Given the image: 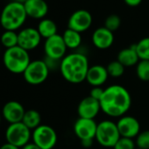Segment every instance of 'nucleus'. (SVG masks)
I'll return each instance as SVG.
<instances>
[{
	"label": "nucleus",
	"instance_id": "obj_1",
	"mask_svg": "<svg viewBox=\"0 0 149 149\" xmlns=\"http://www.w3.org/2000/svg\"><path fill=\"white\" fill-rule=\"evenodd\" d=\"M101 111L112 118H120L129 111L132 97L129 91L120 85H112L105 89L99 100Z\"/></svg>",
	"mask_w": 149,
	"mask_h": 149
},
{
	"label": "nucleus",
	"instance_id": "obj_2",
	"mask_svg": "<svg viewBox=\"0 0 149 149\" xmlns=\"http://www.w3.org/2000/svg\"><path fill=\"white\" fill-rule=\"evenodd\" d=\"M89 68L88 58L81 52L69 53L61 60V74L71 84H80L86 80Z\"/></svg>",
	"mask_w": 149,
	"mask_h": 149
},
{
	"label": "nucleus",
	"instance_id": "obj_3",
	"mask_svg": "<svg viewBox=\"0 0 149 149\" xmlns=\"http://www.w3.org/2000/svg\"><path fill=\"white\" fill-rule=\"evenodd\" d=\"M27 18L23 3L14 1L8 3L0 14V25L4 31H17L21 28Z\"/></svg>",
	"mask_w": 149,
	"mask_h": 149
},
{
	"label": "nucleus",
	"instance_id": "obj_4",
	"mask_svg": "<svg viewBox=\"0 0 149 149\" xmlns=\"http://www.w3.org/2000/svg\"><path fill=\"white\" fill-rule=\"evenodd\" d=\"M30 62L29 52L18 45L6 49L3 55L4 67L14 74H23Z\"/></svg>",
	"mask_w": 149,
	"mask_h": 149
},
{
	"label": "nucleus",
	"instance_id": "obj_5",
	"mask_svg": "<svg viewBox=\"0 0 149 149\" xmlns=\"http://www.w3.org/2000/svg\"><path fill=\"white\" fill-rule=\"evenodd\" d=\"M117 123L112 120H103L97 124L95 140L105 148H112L120 139Z\"/></svg>",
	"mask_w": 149,
	"mask_h": 149
},
{
	"label": "nucleus",
	"instance_id": "obj_6",
	"mask_svg": "<svg viewBox=\"0 0 149 149\" xmlns=\"http://www.w3.org/2000/svg\"><path fill=\"white\" fill-rule=\"evenodd\" d=\"M5 139L6 142L21 148L30 142L32 139V130L22 121L9 124L5 131Z\"/></svg>",
	"mask_w": 149,
	"mask_h": 149
},
{
	"label": "nucleus",
	"instance_id": "obj_7",
	"mask_svg": "<svg viewBox=\"0 0 149 149\" xmlns=\"http://www.w3.org/2000/svg\"><path fill=\"white\" fill-rule=\"evenodd\" d=\"M50 70L44 60L36 59L30 62L23 73L25 80L33 86L40 85L45 82L49 75Z\"/></svg>",
	"mask_w": 149,
	"mask_h": 149
},
{
	"label": "nucleus",
	"instance_id": "obj_8",
	"mask_svg": "<svg viewBox=\"0 0 149 149\" xmlns=\"http://www.w3.org/2000/svg\"><path fill=\"white\" fill-rule=\"evenodd\" d=\"M32 140L41 149H53L57 143L55 130L47 125H40L32 133Z\"/></svg>",
	"mask_w": 149,
	"mask_h": 149
},
{
	"label": "nucleus",
	"instance_id": "obj_9",
	"mask_svg": "<svg viewBox=\"0 0 149 149\" xmlns=\"http://www.w3.org/2000/svg\"><path fill=\"white\" fill-rule=\"evenodd\" d=\"M67 46L63 40L62 35L56 34L46 39L44 43V52L46 57L61 60L67 52Z\"/></svg>",
	"mask_w": 149,
	"mask_h": 149
},
{
	"label": "nucleus",
	"instance_id": "obj_10",
	"mask_svg": "<svg viewBox=\"0 0 149 149\" xmlns=\"http://www.w3.org/2000/svg\"><path fill=\"white\" fill-rule=\"evenodd\" d=\"M41 38L37 28L25 27L18 33V45L29 52L40 45Z\"/></svg>",
	"mask_w": 149,
	"mask_h": 149
},
{
	"label": "nucleus",
	"instance_id": "obj_11",
	"mask_svg": "<svg viewBox=\"0 0 149 149\" xmlns=\"http://www.w3.org/2000/svg\"><path fill=\"white\" fill-rule=\"evenodd\" d=\"M92 21V15L90 11L83 9L77 10L70 15L68 20V28L81 33L90 28Z\"/></svg>",
	"mask_w": 149,
	"mask_h": 149
},
{
	"label": "nucleus",
	"instance_id": "obj_12",
	"mask_svg": "<svg viewBox=\"0 0 149 149\" xmlns=\"http://www.w3.org/2000/svg\"><path fill=\"white\" fill-rule=\"evenodd\" d=\"M97 124L94 120L80 118L74 125V133L80 141L95 140Z\"/></svg>",
	"mask_w": 149,
	"mask_h": 149
},
{
	"label": "nucleus",
	"instance_id": "obj_13",
	"mask_svg": "<svg viewBox=\"0 0 149 149\" xmlns=\"http://www.w3.org/2000/svg\"><path fill=\"white\" fill-rule=\"evenodd\" d=\"M117 127L121 137L134 139L141 133V124L133 116L124 115L120 117L117 122Z\"/></svg>",
	"mask_w": 149,
	"mask_h": 149
},
{
	"label": "nucleus",
	"instance_id": "obj_14",
	"mask_svg": "<svg viewBox=\"0 0 149 149\" xmlns=\"http://www.w3.org/2000/svg\"><path fill=\"white\" fill-rule=\"evenodd\" d=\"M25 110L21 103L16 100H10L6 102L2 108V116L9 123L21 122Z\"/></svg>",
	"mask_w": 149,
	"mask_h": 149
},
{
	"label": "nucleus",
	"instance_id": "obj_15",
	"mask_svg": "<svg viewBox=\"0 0 149 149\" xmlns=\"http://www.w3.org/2000/svg\"><path fill=\"white\" fill-rule=\"evenodd\" d=\"M100 111L101 107L99 100H97L90 96L83 99L77 107V113L79 117L84 119L94 120Z\"/></svg>",
	"mask_w": 149,
	"mask_h": 149
},
{
	"label": "nucleus",
	"instance_id": "obj_16",
	"mask_svg": "<svg viewBox=\"0 0 149 149\" xmlns=\"http://www.w3.org/2000/svg\"><path fill=\"white\" fill-rule=\"evenodd\" d=\"M91 39L95 47L99 50H106L113 45L114 35L112 31L103 26L94 31Z\"/></svg>",
	"mask_w": 149,
	"mask_h": 149
},
{
	"label": "nucleus",
	"instance_id": "obj_17",
	"mask_svg": "<svg viewBox=\"0 0 149 149\" xmlns=\"http://www.w3.org/2000/svg\"><path fill=\"white\" fill-rule=\"evenodd\" d=\"M27 17L34 19H43L48 12V5L45 0H27L25 3Z\"/></svg>",
	"mask_w": 149,
	"mask_h": 149
},
{
	"label": "nucleus",
	"instance_id": "obj_18",
	"mask_svg": "<svg viewBox=\"0 0 149 149\" xmlns=\"http://www.w3.org/2000/svg\"><path fill=\"white\" fill-rule=\"evenodd\" d=\"M108 78L109 74L106 67L101 65H95L90 66L86 77V81L93 87L101 86L107 81Z\"/></svg>",
	"mask_w": 149,
	"mask_h": 149
},
{
	"label": "nucleus",
	"instance_id": "obj_19",
	"mask_svg": "<svg viewBox=\"0 0 149 149\" xmlns=\"http://www.w3.org/2000/svg\"><path fill=\"white\" fill-rule=\"evenodd\" d=\"M117 60L119 61L125 67H132L133 65H137L141 59L136 52L135 45H133L128 48L122 49L118 53Z\"/></svg>",
	"mask_w": 149,
	"mask_h": 149
},
{
	"label": "nucleus",
	"instance_id": "obj_20",
	"mask_svg": "<svg viewBox=\"0 0 149 149\" xmlns=\"http://www.w3.org/2000/svg\"><path fill=\"white\" fill-rule=\"evenodd\" d=\"M37 30L40 34L41 38H44L46 39L52 36L56 35L58 31L57 24H55L54 21H53L50 18L41 19L38 24Z\"/></svg>",
	"mask_w": 149,
	"mask_h": 149
},
{
	"label": "nucleus",
	"instance_id": "obj_21",
	"mask_svg": "<svg viewBox=\"0 0 149 149\" xmlns=\"http://www.w3.org/2000/svg\"><path fill=\"white\" fill-rule=\"evenodd\" d=\"M63 40L68 49H77L82 44V36L81 33L68 28L62 34Z\"/></svg>",
	"mask_w": 149,
	"mask_h": 149
},
{
	"label": "nucleus",
	"instance_id": "obj_22",
	"mask_svg": "<svg viewBox=\"0 0 149 149\" xmlns=\"http://www.w3.org/2000/svg\"><path fill=\"white\" fill-rule=\"evenodd\" d=\"M22 122L32 131L37 128L41 124V116L40 113L36 110H27L25 111L24 117L22 119Z\"/></svg>",
	"mask_w": 149,
	"mask_h": 149
},
{
	"label": "nucleus",
	"instance_id": "obj_23",
	"mask_svg": "<svg viewBox=\"0 0 149 149\" xmlns=\"http://www.w3.org/2000/svg\"><path fill=\"white\" fill-rule=\"evenodd\" d=\"M0 43L5 49L17 46L18 33L15 31H4L0 37Z\"/></svg>",
	"mask_w": 149,
	"mask_h": 149
},
{
	"label": "nucleus",
	"instance_id": "obj_24",
	"mask_svg": "<svg viewBox=\"0 0 149 149\" xmlns=\"http://www.w3.org/2000/svg\"><path fill=\"white\" fill-rule=\"evenodd\" d=\"M141 60H149V37L141 38L134 45Z\"/></svg>",
	"mask_w": 149,
	"mask_h": 149
},
{
	"label": "nucleus",
	"instance_id": "obj_25",
	"mask_svg": "<svg viewBox=\"0 0 149 149\" xmlns=\"http://www.w3.org/2000/svg\"><path fill=\"white\" fill-rule=\"evenodd\" d=\"M125 68L126 67L118 60H114V61L110 62L108 64V65L106 66L109 76L112 77V78L121 77L125 72Z\"/></svg>",
	"mask_w": 149,
	"mask_h": 149
},
{
	"label": "nucleus",
	"instance_id": "obj_26",
	"mask_svg": "<svg viewBox=\"0 0 149 149\" xmlns=\"http://www.w3.org/2000/svg\"><path fill=\"white\" fill-rule=\"evenodd\" d=\"M136 74L140 80L149 81V60H140L136 65Z\"/></svg>",
	"mask_w": 149,
	"mask_h": 149
},
{
	"label": "nucleus",
	"instance_id": "obj_27",
	"mask_svg": "<svg viewBox=\"0 0 149 149\" xmlns=\"http://www.w3.org/2000/svg\"><path fill=\"white\" fill-rule=\"evenodd\" d=\"M121 25V18L116 14H112L108 16L105 20V27L111 31H117Z\"/></svg>",
	"mask_w": 149,
	"mask_h": 149
},
{
	"label": "nucleus",
	"instance_id": "obj_28",
	"mask_svg": "<svg viewBox=\"0 0 149 149\" xmlns=\"http://www.w3.org/2000/svg\"><path fill=\"white\" fill-rule=\"evenodd\" d=\"M136 147L141 149H149V130L141 132L135 140Z\"/></svg>",
	"mask_w": 149,
	"mask_h": 149
},
{
	"label": "nucleus",
	"instance_id": "obj_29",
	"mask_svg": "<svg viewBox=\"0 0 149 149\" xmlns=\"http://www.w3.org/2000/svg\"><path fill=\"white\" fill-rule=\"evenodd\" d=\"M136 143L133 139L120 137L118 142L113 147V149H136Z\"/></svg>",
	"mask_w": 149,
	"mask_h": 149
},
{
	"label": "nucleus",
	"instance_id": "obj_30",
	"mask_svg": "<svg viewBox=\"0 0 149 149\" xmlns=\"http://www.w3.org/2000/svg\"><path fill=\"white\" fill-rule=\"evenodd\" d=\"M45 61V63L47 64L48 69L50 71H54L56 69L60 70V65H61V60H57V59H54L48 57H45V59H43Z\"/></svg>",
	"mask_w": 149,
	"mask_h": 149
},
{
	"label": "nucleus",
	"instance_id": "obj_31",
	"mask_svg": "<svg viewBox=\"0 0 149 149\" xmlns=\"http://www.w3.org/2000/svg\"><path fill=\"white\" fill-rule=\"evenodd\" d=\"M104 92H105V89H103L101 86H94L90 90L89 96L92 97L93 99H95L97 100H100L104 94Z\"/></svg>",
	"mask_w": 149,
	"mask_h": 149
},
{
	"label": "nucleus",
	"instance_id": "obj_32",
	"mask_svg": "<svg viewBox=\"0 0 149 149\" xmlns=\"http://www.w3.org/2000/svg\"><path fill=\"white\" fill-rule=\"evenodd\" d=\"M124 2L130 7H136L142 3V0H124Z\"/></svg>",
	"mask_w": 149,
	"mask_h": 149
},
{
	"label": "nucleus",
	"instance_id": "obj_33",
	"mask_svg": "<svg viewBox=\"0 0 149 149\" xmlns=\"http://www.w3.org/2000/svg\"><path fill=\"white\" fill-rule=\"evenodd\" d=\"M20 149H41L40 147H38L34 142H28L26 145L22 147Z\"/></svg>",
	"mask_w": 149,
	"mask_h": 149
},
{
	"label": "nucleus",
	"instance_id": "obj_34",
	"mask_svg": "<svg viewBox=\"0 0 149 149\" xmlns=\"http://www.w3.org/2000/svg\"><path fill=\"white\" fill-rule=\"evenodd\" d=\"M93 141L94 140H84V141H81V143L83 148H89L93 145Z\"/></svg>",
	"mask_w": 149,
	"mask_h": 149
},
{
	"label": "nucleus",
	"instance_id": "obj_35",
	"mask_svg": "<svg viewBox=\"0 0 149 149\" xmlns=\"http://www.w3.org/2000/svg\"><path fill=\"white\" fill-rule=\"evenodd\" d=\"M0 149H20V148H18V147H16V146H13V145H11V144H10V143H8V142H6V143L3 144V145L0 147Z\"/></svg>",
	"mask_w": 149,
	"mask_h": 149
},
{
	"label": "nucleus",
	"instance_id": "obj_36",
	"mask_svg": "<svg viewBox=\"0 0 149 149\" xmlns=\"http://www.w3.org/2000/svg\"><path fill=\"white\" fill-rule=\"evenodd\" d=\"M12 1H14V2H17V3H25L27 0H12Z\"/></svg>",
	"mask_w": 149,
	"mask_h": 149
},
{
	"label": "nucleus",
	"instance_id": "obj_37",
	"mask_svg": "<svg viewBox=\"0 0 149 149\" xmlns=\"http://www.w3.org/2000/svg\"><path fill=\"white\" fill-rule=\"evenodd\" d=\"M2 113H0V124H1V120H2Z\"/></svg>",
	"mask_w": 149,
	"mask_h": 149
},
{
	"label": "nucleus",
	"instance_id": "obj_38",
	"mask_svg": "<svg viewBox=\"0 0 149 149\" xmlns=\"http://www.w3.org/2000/svg\"><path fill=\"white\" fill-rule=\"evenodd\" d=\"M0 52H1V46H0Z\"/></svg>",
	"mask_w": 149,
	"mask_h": 149
},
{
	"label": "nucleus",
	"instance_id": "obj_39",
	"mask_svg": "<svg viewBox=\"0 0 149 149\" xmlns=\"http://www.w3.org/2000/svg\"><path fill=\"white\" fill-rule=\"evenodd\" d=\"M136 149H141V148H136Z\"/></svg>",
	"mask_w": 149,
	"mask_h": 149
}]
</instances>
